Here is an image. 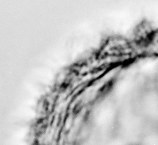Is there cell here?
<instances>
[{
	"mask_svg": "<svg viewBox=\"0 0 158 145\" xmlns=\"http://www.w3.org/2000/svg\"><path fill=\"white\" fill-rule=\"evenodd\" d=\"M147 140H145V145H158V135L152 134L149 135Z\"/></svg>",
	"mask_w": 158,
	"mask_h": 145,
	"instance_id": "6da1fadb",
	"label": "cell"
}]
</instances>
